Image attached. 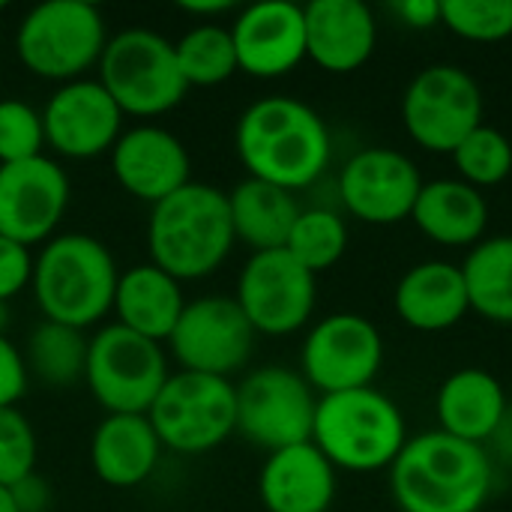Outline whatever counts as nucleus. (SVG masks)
<instances>
[{
  "instance_id": "obj_1",
  "label": "nucleus",
  "mask_w": 512,
  "mask_h": 512,
  "mask_svg": "<svg viewBox=\"0 0 512 512\" xmlns=\"http://www.w3.org/2000/svg\"><path fill=\"white\" fill-rule=\"evenodd\" d=\"M234 147L249 177L288 192L312 186L333 156L324 117L294 96L252 102L237 120Z\"/></svg>"
},
{
  "instance_id": "obj_2",
  "label": "nucleus",
  "mask_w": 512,
  "mask_h": 512,
  "mask_svg": "<svg viewBox=\"0 0 512 512\" xmlns=\"http://www.w3.org/2000/svg\"><path fill=\"white\" fill-rule=\"evenodd\" d=\"M492 480L495 462L486 447L441 429L408 438L390 465V492L402 512H480Z\"/></svg>"
},
{
  "instance_id": "obj_3",
  "label": "nucleus",
  "mask_w": 512,
  "mask_h": 512,
  "mask_svg": "<svg viewBox=\"0 0 512 512\" xmlns=\"http://www.w3.org/2000/svg\"><path fill=\"white\" fill-rule=\"evenodd\" d=\"M237 237L228 195L210 183H186L150 210L147 249L150 264L177 282L216 273L231 255Z\"/></svg>"
},
{
  "instance_id": "obj_4",
  "label": "nucleus",
  "mask_w": 512,
  "mask_h": 512,
  "mask_svg": "<svg viewBox=\"0 0 512 512\" xmlns=\"http://www.w3.org/2000/svg\"><path fill=\"white\" fill-rule=\"evenodd\" d=\"M120 270L108 246L90 234L51 237L33 258V297L45 321L87 330L114 309Z\"/></svg>"
},
{
  "instance_id": "obj_5",
  "label": "nucleus",
  "mask_w": 512,
  "mask_h": 512,
  "mask_svg": "<svg viewBox=\"0 0 512 512\" xmlns=\"http://www.w3.org/2000/svg\"><path fill=\"white\" fill-rule=\"evenodd\" d=\"M312 444L336 471H384L408 444L399 405L375 387L318 396Z\"/></svg>"
},
{
  "instance_id": "obj_6",
  "label": "nucleus",
  "mask_w": 512,
  "mask_h": 512,
  "mask_svg": "<svg viewBox=\"0 0 512 512\" xmlns=\"http://www.w3.org/2000/svg\"><path fill=\"white\" fill-rule=\"evenodd\" d=\"M105 42V18L87 0H45L15 30L18 60L33 75L60 84L78 81L90 66H99Z\"/></svg>"
},
{
  "instance_id": "obj_7",
  "label": "nucleus",
  "mask_w": 512,
  "mask_h": 512,
  "mask_svg": "<svg viewBox=\"0 0 512 512\" xmlns=\"http://www.w3.org/2000/svg\"><path fill=\"white\" fill-rule=\"evenodd\" d=\"M96 81L108 90L123 117H159L180 105L189 90L177 66L174 42L147 27L120 30L105 42Z\"/></svg>"
},
{
  "instance_id": "obj_8",
  "label": "nucleus",
  "mask_w": 512,
  "mask_h": 512,
  "mask_svg": "<svg viewBox=\"0 0 512 512\" xmlns=\"http://www.w3.org/2000/svg\"><path fill=\"white\" fill-rule=\"evenodd\" d=\"M147 420L159 444L174 453L216 450L237 432V387L228 378L180 369L168 375Z\"/></svg>"
},
{
  "instance_id": "obj_9",
  "label": "nucleus",
  "mask_w": 512,
  "mask_h": 512,
  "mask_svg": "<svg viewBox=\"0 0 512 512\" xmlns=\"http://www.w3.org/2000/svg\"><path fill=\"white\" fill-rule=\"evenodd\" d=\"M168 375L162 342L120 324L102 327L87 345L84 384L108 414H147Z\"/></svg>"
},
{
  "instance_id": "obj_10",
  "label": "nucleus",
  "mask_w": 512,
  "mask_h": 512,
  "mask_svg": "<svg viewBox=\"0 0 512 512\" xmlns=\"http://www.w3.org/2000/svg\"><path fill=\"white\" fill-rule=\"evenodd\" d=\"M402 123L423 150L450 156L483 123V90L468 69L432 63L405 87Z\"/></svg>"
},
{
  "instance_id": "obj_11",
  "label": "nucleus",
  "mask_w": 512,
  "mask_h": 512,
  "mask_svg": "<svg viewBox=\"0 0 512 512\" xmlns=\"http://www.w3.org/2000/svg\"><path fill=\"white\" fill-rule=\"evenodd\" d=\"M237 387V432L267 450L312 441L318 396L309 381L285 366H261Z\"/></svg>"
},
{
  "instance_id": "obj_12",
  "label": "nucleus",
  "mask_w": 512,
  "mask_h": 512,
  "mask_svg": "<svg viewBox=\"0 0 512 512\" xmlns=\"http://www.w3.org/2000/svg\"><path fill=\"white\" fill-rule=\"evenodd\" d=\"M381 363V330L357 312H333L321 318L300 348V375L321 396L372 387Z\"/></svg>"
},
{
  "instance_id": "obj_13",
  "label": "nucleus",
  "mask_w": 512,
  "mask_h": 512,
  "mask_svg": "<svg viewBox=\"0 0 512 512\" xmlns=\"http://www.w3.org/2000/svg\"><path fill=\"white\" fill-rule=\"evenodd\" d=\"M237 306L255 333L291 336L303 330L318 303V276L285 249L252 252L237 279Z\"/></svg>"
},
{
  "instance_id": "obj_14",
  "label": "nucleus",
  "mask_w": 512,
  "mask_h": 512,
  "mask_svg": "<svg viewBox=\"0 0 512 512\" xmlns=\"http://www.w3.org/2000/svg\"><path fill=\"white\" fill-rule=\"evenodd\" d=\"M255 330L234 297H198L183 306L168 348L183 372L228 378L240 372L255 348Z\"/></svg>"
},
{
  "instance_id": "obj_15",
  "label": "nucleus",
  "mask_w": 512,
  "mask_h": 512,
  "mask_svg": "<svg viewBox=\"0 0 512 512\" xmlns=\"http://www.w3.org/2000/svg\"><path fill=\"white\" fill-rule=\"evenodd\" d=\"M423 183L420 168L402 150L366 147L339 171V198L366 225H396L411 219Z\"/></svg>"
},
{
  "instance_id": "obj_16",
  "label": "nucleus",
  "mask_w": 512,
  "mask_h": 512,
  "mask_svg": "<svg viewBox=\"0 0 512 512\" xmlns=\"http://www.w3.org/2000/svg\"><path fill=\"white\" fill-rule=\"evenodd\" d=\"M69 177L45 156L0 165V237L21 246L48 243L69 207Z\"/></svg>"
},
{
  "instance_id": "obj_17",
  "label": "nucleus",
  "mask_w": 512,
  "mask_h": 512,
  "mask_svg": "<svg viewBox=\"0 0 512 512\" xmlns=\"http://www.w3.org/2000/svg\"><path fill=\"white\" fill-rule=\"evenodd\" d=\"M45 144L69 159L108 153L123 135V111L96 78L60 84L45 111Z\"/></svg>"
},
{
  "instance_id": "obj_18",
  "label": "nucleus",
  "mask_w": 512,
  "mask_h": 512,
  "mask_svg": "<svg viewBox=\"0 0 512 512\" xmlns=\"http://www.w3.org/2000/svg\"><path fill=\"white\" fill-rule=\"evenodd\" d=\"M240 72L279 78L306 60V15L291 0H261L237 12L228 27Z\"/></svg>"
},
{
  "instance_id": "obj_19",
  "label": "nucleus",
  "mask_w": 512,
  "mask_h": 512,
  "mask_svg": "<svg viewBox=\"0 0 512 512\" xmlns=\"http://www.w3.org/2000/svg\"><path fill=\"white\" fill-rule=\"evenodd\" d=\"M111 171L117 183L150 207L192 183V159L183 141L153 123L126 129L111 147Z\"/></svg>"
},
{
  "instance_id": "obj_20",
  "label": "nucleus",
  "mask_w": 512,
  "mask_h": 512,
  "mask_svg": "<svg viewBox=\"0 0 512 512\" xmlns=\"http://www.w3.org/2000/svg\"><path fill=\"white\" fill-rule=\"evenodd\" d=\"M303 15L306 57L324 72H357L375 54L378 24L363 0H312Z\"/></svg>"
},
{
  "instance_id": "obj_21",
  "label": "nucleus",
  "mask_w": 512,
  "mask_h": 512,
  "mask_svg": "<svg viewBox=\"0 0 512 512\" xmlns=\"http://www.w3.org/2000/svg\"><path fill=\"white\" fill-rule=\"evenodd\" d=\"M258 495L267 512H327L336 498V468L312 441L267 453Z\"/></svg>"
},
{
  "instance_id": "obj_22",
  "label": "nucleus",
  "mask_w": 512,
  "mask_h": 512,
  "mask_svg": "<svg viewBox=\"0 0 512 512\" xmlns=\"http://www.w3.org/2000/svg\"><path fill=\"white\" fill-rule=\"evenodd\" d=\"M396 315L420 333H444L456 327L468 312V288L459 264L450 261H420L399 279L393 291Z\"/></svg>"
},
{
  "instance_id": "obj_23",
  "label": "nucleus",
  "mask_w": 512,
  "mask_h": 512,
  "mask_svg": "<svg viewBox=\"0 0 512 512\" xmlns=\"http://www.w3.org/2000/svg\"><path fill=\"white\" fill-rule=\"evenodd\" d=\"M411 222L438 246L471 249L486 237L489 201L480 189L459 177H438L423 183L411 210Z\"/></svg>"
},
{
  "instance_id": "obj_24",
  "label": "nucleus",
  "mask_w": 512,
  "mask_h": 512,
  "mask_svg": "<svg viewBox=\"0 0 512 512\" xmlns=\"http://www.w3.org/2000/svg\"><path fill=\"white\" fill-rule=\"evenodd\" d=\"M162 444L147 414H108L90 441V465L105 486L135 489L156 471Z\"/></svg>"
},
{
  "instance_id": "obj_25",
  "label": "nucleus",
  "mask_w": 512,
  "mask_h": 512,
  "mask_svg": "<svg viewBox=\"0 0 512 512\" xmlns=\"http://www.w3.org/2000/svg\"><path fill=\"white\" fill-rule=\"evenodd\" d=\"M510 399L504 393V384L486 372V369H459L444 378L435 399V414L441 423V432L486 447L495 435Z\"/></svg>"
},
{
  "instance_id": "obj_26",
  "label": "nucleus",
  "mask_w": 512,
  "mask_h": 512,
  "mask_svg": "<svg viewBox=\"0 0 512 512\" xmlns=\"http://www.w3.org/2000/svg\"><path fill=\"white\" fill-rule=\"evenodd\" d=\"M183 306L186 300L174 276L156 264H138L120 273L111 312H117L120 327L153 342H168Z\"/></svg>"
},
{
  "instance_id": "obj_27",
  "label": "nucleus",
  "mask_w": 512,
  "mask_h": 512,
  "mask_svg": "<svg viewBox=\"0 0 512 512\" xmlns=\"http://www.w3.org/2000/svg\"><path fill=\"white\" fill-rule=\"evenodd\" d=\"M225 195H228L234 237L240 243H246L252 252L285 249L288 234L303 210L294 192L246 177Z\"/></svg>"
},
{
  "instance_id": "obj_28",
  "label": "nucleus",
  "mask_w": 512,
  "mask_h": 512,
  "mask_svg": "<svg viewBox=\"0 0 512 512\" xmlns=\"http://www.w3.org/2000/svg\"><path fill=\"white\" fill-rule=\"evenodd\" d=\"M459 267L471 312L492 324H512V234L483 237Z\"/></svg>"
},
{
  "instance_id": "obj_29",
  "label": "nucleus",
  "mask_w": 512,
  "mask_h": 512,
  "mask_svg": "<svg viewBox=\"0 0 512 512\" xmlns=\"http://www.w3.org/2000/svg\"><path fill=\"white\" fill-rule=\"evenodd\" d=\"M87 345L90 339H84V330L42 321L27 339L24 366L48 387H72L75 381H84Z\"/></svg>"
},
{
  "instance_id": "obj_30",
  "label": "nucleus",
  "mask_w": 512,
  "mask_h": 512,
  "mask_svg": "<svg viewBox=\"0 0 512 512\" xmlns=\"http://www.w3.org/2000/svg\"><path fill=\"white\" fill-rule=\"evenodd\" d=\"M174 54L189 87H216L240 72L231 30L219 24H198L186 30L174 42Z\"/></svg>"
},
{
  "instance_id": "obj_31",
  "label": "nucleus",
  "mask_w": 512,
  "mask_h": 512,
  "mask_svg": "<svg viewBox=\"0 0 512 512\" xmlns=\"http://www.w3.org/2000/svg\"><path fill=\"white\" fill-rule=\"evenodd\" d=\"M285 252L300 261L309 273H324L330 267H336L342 261V255L348 252V225L336 210L327 207H309L300 210Z\"/></svg>"
},
{
  "instance_id": "obj_32",
  "label": "nucleus",
  "mask_w": 512,
  "mask_h": 512,
  "mask_svg": "<svg viewBox=\"0 0 512 512\" xmlns=\"http://www.w3.org/2000/svg\"><path fill=\"white\" fill-rule=\"evenodd\" d=\"M450 156L456 162L459 180L480 192L504 183L512 174V141L489 123H480Z\"/></svg>"
},
{
  "instance_id": "obj_33",
  "label": "nucleus",
  "mask_w": 512,
  "mask_h": 512,
  "mask_svg": "<svg viewBox=\"0 0 512 512\" xmlns=\"http://www.w3.org/2000/svg\"><path fill=\"white\" fill-rule=\"evenodd\" d=\"M441 24L468 42L512 36V0H441Z\"/></svg>"
},
{
  "instance_id": "obj_34",
  "label": "nucleus",
  "mask_w": 512,
  "mask_h": 512,
  "mask_svg": "<svg viewBox=\"0 0 512 512\" xmlns=\"http://www.w3.org/2000/svg\"><path fill=\"white\" fill-rule=\"evenodd\" d=\"M45 126L42 114L21 99H0V165L42 156Z\"/></svg>"
},
{
  "instance_id": "obj_35",
  "label": "nucleus",
  "mask_w": 512,
  "mask_h": 512,
  "mask_svg": "<svg viewBox=\"0 0 512 512\" xmlns=\"http://www.w3.org/2000/svg\"><path fill=\"white\" fill-rule=\"evenodd\" d=\"M36 468V435L18 408H0V486L12 489Z\"/></svg>"
},
{
  "instance_id": "obj_36",
  "label": "nucleus",
  "mask_w": 512,
  "mask_h": 512,
  "mask_svg": "<svg viewBox=\"0 0 512 512\" xmlns=\"http://www.w3.org/2000/svg\"><path fill=\"white\" fill-rule=\"evenodd\" d=\"M33 279V255L27 246L0 237V300L9 303Z\"/></svg>"
},
{
  "instance_id": "obj_37",
  "label": "nucleus",
  "mask_w": 512,
  "mask_h": 512,
  "mask_svg": "<svg viewBox=\"0 0 512 512\" xmlns=\"http://www.w3.org/2000/svg\"><path fill=\"white\" fill-rule=\"evenodd\" d=\"M24 390H27L24 354L6 336H0V408H15Z\"/></svg>"
},
{
  "instance_id": "obj_38",
  "label": "nucleus",
  "mask_w": 512,
  "mask_h": 512,
  "mask_svg": "<svg viewBox=\"0 0 512 512\" xmlns=\"http://www.w3.org/2000/svg\"><path fill=\"white\" fill-rule=\"evenodd\" d=\"M390 9L411 30H432L441 24V0H399Z\"/></svg>"
},
{
  "instance_id": "obj_39",
  "label": "nucleus",
  "mask_w": 512,
  "mask_h": 512,
  "mask_svg": "<svg viewBox=\"0 0 512 512\" xmlns=\"http://www.w3.org/2000/svg\"><path fill=\"white\" fill-rule=\"evenodd\" d=\"M15 504L21 512H45L51 507V489L45 486L42 477H36V471L30 477H24L21 483L12 486Z\"/></svg>"
},
{
  "instance_id": "obj_40",
  "label": "nucleus",
  "mask_w": 512,
  "mask_h": 512,
  "mask_svg": "<svg viewBox=\"0 0 512 512\" xmlns=\"http://www.w3.org/2000/svg\"><path fill=\"white\" fill-rule=\"evenodd\" d=\"M486 453L492 456V462H495V459H501V462L512 465V402L507 405V411H504V417H501V423H498L495 435L489 438Z\"/></svg>"
},
{
  "instance_id": "obj_41",
  "label": "nucleus",
  "mask_w": 512,
  "mask_h": 512,
  "mask_svg": "<svg viewBox=\"0 0 512 512\" xmlns=\"http://www.w3.org/2000/svg\"><path fill=\"white\" fill-rule=\"evenodd\" d=\"M180 9L189 15H222V12H231L234 3L231 0H183Z\"/></svg>"
},
{
  "instance_id": "obj_42",
  "label": "nucleus",
  "mask_w": 512,
  "mask_h": 512,
  "mask_svg": "<svg viewBox=\"0 0 512 512\" xmlns=\"http://www.w3.org/2000/svg\"><path fill=\"white\" fill-rule=\"evenodd\" d=\"M0 512H21L18 510V504H15L12 489H6V486H0Z\"/></svg>"
},
{
  "instance_id": "obj_43",
  "label": "nucleus",
  "mask_w": 512,
  "mask_h": 512,
  "mask_svg": "<svg viewBox=\"0 0 512 512\" xmlns=\"http://www.w3.org/2000/svg\"><path fill=\"white\" fill-rule=\"evenodd\" d=\"M6 327H9V306L0 300V336H6Z\"/></svg>"
},
{
  "instance_id": "obj_44",
  "label": "nucleus",
  "mask_w": 512,
  "mask_h": 512,
  "mask_svg": "<svg viewBox=\"0 0 512 512\" xmlns=\"http://www.w3.org/2000/svg\"><path fill=\"white\" fill-rule=\"evenodd\" d=\"M0 9H3V0H0Z\"/></svg>"
}]
</instances>
